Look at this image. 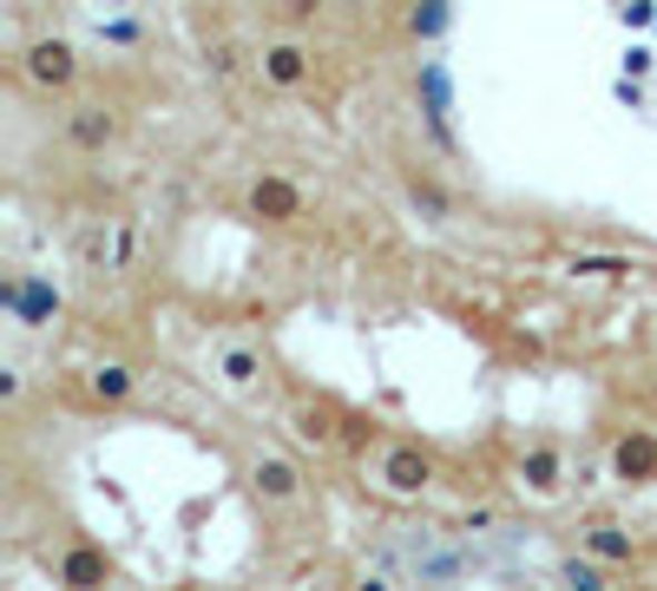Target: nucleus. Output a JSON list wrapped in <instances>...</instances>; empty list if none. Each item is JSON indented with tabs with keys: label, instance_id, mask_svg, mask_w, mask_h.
<instances>
[{
	"label": "nucleus",
	"instance_id": "nucleus-16",
	"mask_svg": "<svg viewBox=\"0 0 657 591\" xmlns=\"http://www.w3.org/2000/svg\"><path fill=\"white\" fill-rule=\"evenodd\" d=\"M408 27H415V33H440V27H447V0H421V7L408 13Z\"/></svg>",
	"mask_w": 657,
	"mask_h": 591
},
{
	"label": "nucleus",
	"instance_id": "nucleus-11",
	"mask_svg": "<svg viewBox=\"0 0 657 591\" xmlns=\"http://www.w3.org/2000/svg\"><path fill=\"white\" fill-rule=\"evenodd\" d=\"M132 388H139V374L126 369V362H92V369H86V394H92V401H106V408L132 401Z\"/></svg>",
	"mask_w": 657,
	"mask_h": 591
},
{
	"label": "nucleus",
	"instance_id": "nucleus-8",
	"mask_svg": "<svg viewBox=\"0 0 657 591\" xmlns=\"http://www.w3.org/2000/svg\"><path fill=\"white\" fill-rule=\"evenodd\" d=\"M611 480H657V441L645 428H631V434H618L611 441Z\"/></svg>",
	"mask_w": 657,
	"mask_h": 591
},
{
	"label": "nucleus",
	"instance_id": "nucleus-6",
	"mask_svg": "<svg viewBox=\"0 0 657 591\" xmlns=\"http://www.w3.org/2000/svg\"><path fill=\"white\" fill-rule=\"evenodd\" d=\"M309 47L302 40H270L263 53H257V73H263V86H277V92H290V86H302L309 79Z\"/></svg>",
	"mask_w": 657,
	"mask_h": 591
},
{
	"label": "nucleus",
	"instance_id": "nucleus-7",
	"mask_svg": "<svg viewBox=\"0 0 657 591\" xmlns=\"http://www.w3.org/2000/svg\"><path fill=\"white\" fill-rule=\"evenodd\" d=\"M250 211H257L263 223H296L302 211H309V198L296 191L290 178H257V184H250Z\"/></svg>",
	"mask_w": 657,
	"mask_h": 591
},
{
	"label": "nucleus",
	"instance_id": "nucleus-19",
	"mask_svg": "<svg viewBox=\"0 0 657 591\" xmlns=\"http://www.w3.org/2000/svg\"><path fill=\"white\" fill-rule=\"evenodd\" d=\"M211 73H237V53L230 47H211Z\"/></svg>",
	"mask_w": 657,
	"mask_h": 591
},
{
	"label": "nucleus",
	"instance_id": "nucleus-9",
	"mask_svg": "<svg viewBox=\"0 0 657 591\" xmlns=\"http://www.w3.org/2000/svg\"><path fill=\"white\" fill-rule=\"evenodd\" d=\"M112 139H119V112H106V106H73L67 112V146L106 151Z\"/></svg>",
	"mask_w": 657,
	"mask_h": 591
},
{
	"label": "nucleus",
	"instance_id": "nucleus-20",
	"mask_svg": "<svg viewBox=\"0 0 657 591\" xmlns=\"http://www.w3.org/2000/svg\"><path fill=\"white\" fill-rule=\"evenodd\" d=\"M651 394H657V381H651Z\"/></svg>",
	"mask_w": 657,
	"mask_h": 591
},
{
	"label": "nucleus",
	"instance_id": "nucleus-17",
	"mask_svg": "<svg viewBox=\"0 0 657 591\" xmlns=\"http://www.w3.org/2000/svg\"><path fill=\"white\" fill-rule=\"evenodd\" d=\"M559 579H566V585H585V591L605 585V572H598L591 559H566V565H559Z\"/></svg>",
	"mask_w": 657,
	"mask_h": 591
},
{
	"label": "nucleus",
	"instance_id": "nucleus-2",
	"mask_svg": "<svg viewBox=\"0 0 657 591\" xmlns=\"http://www.w3.org/2000/svg\"><path fill=\"white\" fill-rule=\"evenodd\" d=\"M20 73L33 79L40 92H67V86L79 79V53H73V40H60V33L33 40V47L20 53Z\"/></svg>",
	"mask_w": 657,
	"mask_h": 591
},
{
	"label": "nucleus",
	"instance_id": "nucleus-12",
	"mask_svg": "<svg viewBox=\"0 0 657 591\" xmlns=\"http://www.w3.org/2000/svg\"><path fill=\"white\" fill-rule=\"evenodd\" d=\"M290 421H296V434H302V441H316V447H329L336 434H342V428H336V408H309V401H302Z\"/></svg>",
	"mask_w": 657,
	"mask_h": 591
},
{
	"label": "nucleus",
	"instance_id": "nucleus-15",
	"mask_svg": "<svg viewBox=\"0 0 657 591\" xmlns=\"http://www.w3.org/2000/svg\"><path fill=\"white\" fill-rule=\"evenodd\" d=\"M631 257H573V277H631Z\"/></svg>",
	"mask_w": 657,
	"mask_h": 591
},
{
	"label": "nucleus",
	"instance_id": "nucleus-18",
	"mask_svg": "<svg viewBox=\"0 0 657 591\" xmlns=\"http://www.w3.org/2000/svg\"><path fill=\"white\" fill-rule=\"evenodd\" d=\"M27 394V381H20V369H0V401H20Z\"/></svg>",
	"mask_w": 657,
	"mask_h": 591
},
{
	"label": "nucleus",
	"instance_id": "nucleus-3",
	"mask_svg": "<svg viewBox=\"0 0 657 591\" xmlns=\"http://www.w3.org/2000/svg\"><path fill=\"white\" fill-rule=\"evenodd\" d=\"M512 480H519V493H532V500H559L566 480H573V467H566L559 447H526V453L512 460Z\"/></svg>",
	"mask_w": 657,
	"mask_h": 591
},
{
	"label": "nucleus",
	"instance_id": "nucleus-14",
	"mask_svg": "<svg viewBox=\"0 0 657 591\" xmlns=\"http://www.w3.org/2000/svg\"><path fill=\"white\" fill-rule=\"evenodd\" d=\"M408 204H415L428 223H447V211H454V204H447V191L428 184V178H408Z\"/></svg>",
	"mask_w": 657,
	"mask_h": 591
},
{
	"label": "nucleus",
	"instance_id": "nucleus-10",
	"mask_svg": "<svg viewBox=\"0 0 657 591\" xmlns=\"http://www.w3.org/2000/svg\"><path fill=\"white\" fill-rule=\"evenodd\" d=\"M579 545L598 559V565H638V545H631V532H618V525H585L579 532Z\"/></svg>",
	"mask_w": 657,
	"mask_h": 591
},
{
	"label": "nucleus",
	"instance_id": "nucleus-5",
	"mask_svg": "<svg viewBox=\"0 0 657 591\" xmlns=\"http://www.w3.org/2000/svg\"><path fill=\"white\" fill-rule=\"evenodd\" d=\"M211 374H218L223 394H257V388H263V349H257V342H218Z\"/></svg>",
	"mask_w": 657,
	"mask_h": 591
},
{
	"label": "nucleus",
	"instance_id": "nucleus-4",
	"mask_svg": "<svg viewBox=\"0 0 657 591\" xmlns=\"http://www.w3.org/2000/svg\"><path fill=\"white\" fill-rule=\"evenodd\" d=\"M250 493L263 507H296L302 500V467H296L290 453H257L250 460Z\"/></svg>",
	"mask_w": 657,
	"mask_h": 591
},
{
	"label": "nucleus",
	"instance_id": "nucleus-1",
	"mask_svg": "<svg viewBox=\"0 0 657 591\" xmlns=\"http://www.w3.org/2000/svg\"><path fill=\"white\" fill-rule=\"evenodd\" d=\"M362 473L388 493V500H421V493L435 487V453L415 447V441H381L375 453H368Z\"/></svg>",
	"mask_w": 657,
	"mask_h": 591
},
{
	"label": "nucleus",
	"instance_id": "nucleus-13",
	"mask_svg": "<svg viewBox=\"0 0 657 591\" xmlns=\"http://www.w3.org/2000/svg\"><path fill=\"white\" fill-rule=\"evenodd\" d=\"M60 579H67V585H106V559L86 552V545H73V552L60 559Z\"/></svg>",
	"mask_w": 657,
	"mask_h": 591
}]
</instances>
